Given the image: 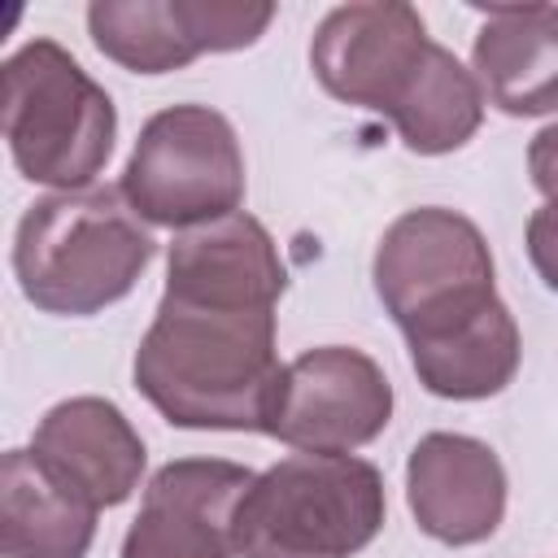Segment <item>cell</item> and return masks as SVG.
Returning <instances> with one entry per match:
<instances>
[{"label":"cell","instance_id":"obj_15","mask_svg":"<svg viewBox=\"0 0 558 558\" xmlns=\"http://www.w3.org/2000/svg\"><path fill=\"white\" fill-rule=\"evenodd\" d=\"M96 506L70 493L31 449L0 462V549L4 558H87L96 541Z\"/></svg>","mask_w":558,"mask_h":558},{"label":"cell","instance_id":"obj_14","mask_svg":"<svg viewBox=\"0 0 558 558\" xmlns=\"http://www.w3.org/2000/svg\"><path fill=\"white\" fill-rule=\"evenodd\" d=\"M283 288L288 266L279 257V244L244 209L205 227L174 231L166 248V292L279 305Z\"/></svg>","mask_w":558,"mask_h":558},{"label":"cell","instance_id":"obj_5","mask_svg":"<svg viewBox=\"0 0 558 558\" xmlns=\"http://www.w3.org/2000/svg\"><path fill=\"white\" fill-rule=\"evenodd\" d=\"M4 140L22 179L78 192L109 166L118 109L109 92L57 44L26 39L4 61Z\"/></svg>","mask_w":558,"mask_h":558},{"label":"cell","instance_id":"obj_13","mask_svg":"<svg viewBox=\"0 0 558 558\" xmlns=\"http://www.w3.org/2000/svg\"><path fill=\"white\" fill-rule=\"evenodd\" d=\"M471 74L506 118L558 113V4H488Z\"/></svg>","mask_w":558,"mask_h":558},{"label":"cell","instance_id":"obj_6","mask_svg":"<svg viewBox=\"0 0 558 558\" xmlns=\"http://www.w3.org/2000/svg\"><path fill=\"white\" fill-rule=\"evenodd\" d=\"M371 279L405 344L436 340L497 301L484 231L445 205H418L392 218L375 244Z\"/></svg>","mask_w":558,"mask_h":558},{"label":"cell","instance_id":"obj_18","mask_svg":"<svg viewBox=\"0 0 558 558\" xmlns=\"http://www.w3.org/2000/svg\"><path fill=\"white\" fill-rule=\"evenodd\" d=\"M527 174L545 201H558V122L541 126L527 144Z\"/></svg>","mask_w":558,"mask_h":558},{"label":"cell","instance_id":"obj_1","mask_svg":"<svg viewBox=\"0 0 558 558\" xmlns=\"http://www.w3.org/2000/svg\"><path fill=\"white\" fill-rule=\"evenodd\" d=\"M310 70L340 105L388 118L418 157L462 148L484 122L480 78L427 35L405 0L336 4L314 26Z\"/></svg>","mask_w":558,"mask_h":558},{"label":"cell","instance_id":"obj_4","mask_svg":"<svg viewBox=\"0 0 558 558\" xmlns=\"http://www.w3.org/2000/svg\"><path fill=\"white\" fill-rule=\"evenodd\" d=\"M388 514L384 475L357 453H288L235 506V558H353Z\"/></svg>","mask_w":558,"mask_h":558},{"label":"cell","instance_id":"obj_9","mask_svg":"<svg viewBox=\"0 0 558 558\" xmlns=\"http://www.w3.org/2000/svg\"><path fill=\"white\" fill-rule=\"evenodd\" d=\"M275 22L266 0H92V44L131 74H170L205 52L253 48Z\"/></svg>","mask_w":558,"mask_h":558},{"label":"cell","instance_id":"obj_16","mask_svg":"<svg viewBox=\"0 0 558 558\" xmlns=\"http://www.w3.org/2000/svg\"><path fill=\"white\" fill-rule=\"evenodd\" d=\"M405 349H410V366H414L418 384L445 401L497 397L514 379L519 357H523L519 323L501 296L471 323H462L436 340H414Z\"/></svg>","mask_w":558,"mask_h":558},{"label":"cell","instance_id":"obj_7","mask_svg":"<svg viewBox=\"0 0 558 558\" xmlns=\"http://www.w3.org/2000/svg\"><path fill=\"white\" fill-rule=\"evenodd\" d=\"M122 201L140 222L187 231L218 222L244 201V148L227 113L209 105L157 109L122 166Z\"/></svg>","mask_w":558,"mask_h":558},{"label":"cell","instance_id":"obj_10","mask_svg":"<svg viewBox=\"0 0 558 558\" xmlns=\"http://www.w3.org/2000/svg\"><path fill=\"white\" fill-rule=\"evenodd\" d=\"M257 471L227 458H174L153 471L122 558H235L231 519Z\"/></svg>","mask_w":558,"mask_h":558},{"label":"cell","instance_id":"obj_11","mask_svg":"<svg viewBox=\"0 0 558 558\" xmlns=\"http://www.w3.org/2000/svg\"><path fill=\"white\" fill-rule=\"evenodd\" d=\"M506 466L466 432H427L405 458V506L440 545H480L506 519Z\"/></svg>","mask_w":558,"mask_h":558},{"label":"cell","instance_id":"obj_8","mask_svg":"<svg viewBox=\"0 0 558 558\" xmlns=\"http://www.w3.org/2000/svg\"><path fill=\"white\" fill-rule=\"evenodd\" d=\"M392 418L384 366L353 344H318L279 371L266 436L296 453H353Z\"/></svg>","mask_w":558,"mask_h":558},{"label":"cell","instance_id":"obj_3","mask_svg":"<svg viewBox=\"0 0 558 558\" xmlns=\"http://www.w3.org/2000/svg\"><path fill=\"white\" fill-rule=\"evenodd\" d=\"M157 240L118 187L39 196L13 231V275L22 296L57 318H92L140 283Z\"/></svg>","mask_w":558,"mask_h":558},{"label":"cell","instance_id":"obj_17","mask_svg":"<svg viewBox=\"0 0 558 558\" xmlns=\"http://www.w3.org/2000/svg\"><path fill=\"white\" fill-rule=\"evenodd\" d=\"M527 257L549 292H558V201H545L527 218Z\"/></svg>","mask_w":558,"mask_h":558},{"label":"cell","instance_id":"obj_12","mask_svg":"<svg viewBox=\"0 0 558 558\" xmlns=\"http://www.w3.org/2000/svg\"><path fill=\"white\" fill-rule=\"evenodd\" d=\"M31 453L44 462L48 475H57L96 510L122 506L140 488L148 462L144 436L109 397L57 401L31 436Z\"/></svg>","mask_w":558,"mask_h":558},{"label":"cell","instance_id":"obj_2","mask_svg":"<svg viewBox=\"0 0 558 558\" xmlns=\"http://www.w3.org/2000/svg\"><path fill=\"white\" fill-rule=\"evenodd\" d=\"M275 305L161 292L131 375L144 401L187 432H266L279 384Z\"/></svg>","mask_w":558,"mask_h":558}]
</instances>
